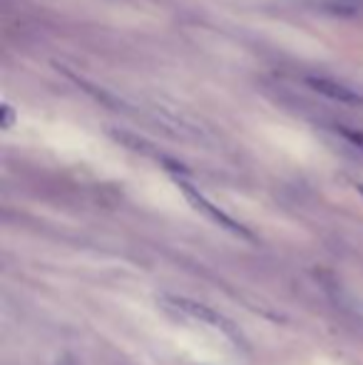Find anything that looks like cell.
Masks as SVG:
<instances>
[{"label": "cell", "instance_id": "7a4b0ae2", "mask_svg": "<svg viewBox=\"0 0 363 365\" xmlns=\"http://www.w3.org/2000/svg\"><path fill=\"white\" fill-rule=\"evenodd\" d=\"M177 179V187L182 189L184 192V197L189 199V204H192L194 209H199L202 214H207L209 219L214 221V224H219L222 229H227V231H232V234H237V236H242V239H254V234L249 229H244L239 221H234L232 217H229L227 212H222V209L217 207V204H212L209 202L207 197H204L199 189H194L192 184L189 182H184V179H180V177H175Z\"/></svg>", "mask_w": 363, "mask_h": 365}, {"label": "cell", "instance_id": "6da1fadb", "mask_svg": "<svg viewBox=\"0 0 363 365\" xmlns=\"http://www.w3.org/2000/svg\"><path fill=\"white\" fill-rule=\"evenodd\" d=\"M162 301H165L167 308H175L182 316L194 318V321H199V323H207V326H212V328H219V331H224L227 336H232L234 341H242V336H239L237 328L232 326V321L224 318L219 311H214V308H209L207 303H199V301L182 298V296H162Z\"/></svg>", "mask_w": 363, "mask_h": 365}, {"label": "cell", "instance_id": "5b68a950", "mask_svg": "<svg viewBox=\"0 0 363 365\" xmlns=\"http://www.w3.org/2000/svg\"><path fill=\"white\" fill-rule=\"evenodd\" d=\"M3 112H5L3 127H10V125H13V110H10V105H5V107H3Z\"/></svg>", "mask_w": 363, "mask_h": 365}, {"label": "cell", "instance_id": "8992f818", "mask_svg": "<svg viewBox=\"0 0 363 365\" xmlns=\"http://www.w3.org/2000/svg\"><path fill=\"white\" fill-rule=\"evenodd\" d=\"M356 189H359V194L363 197V184H356Z\"/></svg>", "mask_w": 363, "mask_h": 365}, {"label": "cell", "instance_id": "52a82bcc", "mask_svg": "<svg viewBox=\"0 0 363 365\" xmlns=\"http://www.w3.org/2000/svg\"><path fill=\"white\" fill-rule=\"evenodd\" d=\"M63 365H70V363H63Z\"/></svg>", "mask_w": 363, "mask_h": 365}, {"label": "cell", "instance_id": "3957f363", "mask_svg": "<svg viewBox=\"0 0 363 365\" xmlns=\"http://www.w3.org/2000/svg\"><path fill=\"white\" fill-rule=\"evenodd\" d=\"M304 82L321 97H329V100H336L341 105H363V95H359L356 90H351L349 85L344 82L334 80V77H326V75H304Z\"/></svg>", "mask_w": 363, "mask_h": 365}, {"label": "cell", "instance_id": "277c9868", "mask_svg": "<svg viewBox=\"0 0 363 365\" xmlns=\"http://www.w3.org/2000/svg\"><path fill=\"white\" fill-rule=\"evenodd\" d=\"M329 130L334 132V135H339L341 140H346L349 145H354L356 149H361V152H363V132H361V130L344 125V122H331Z\"/></svg>", "mask_w": 363, "mask_h": 365}]
</instances>
